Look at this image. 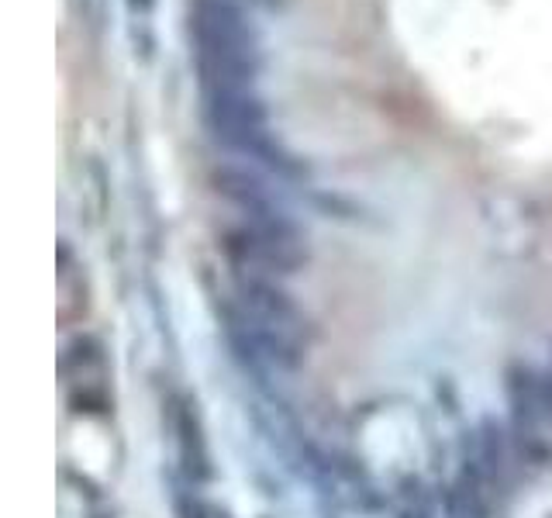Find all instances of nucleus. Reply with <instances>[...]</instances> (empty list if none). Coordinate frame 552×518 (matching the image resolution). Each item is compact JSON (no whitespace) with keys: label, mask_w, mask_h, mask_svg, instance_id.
<instances>
[{"label":"nucleus","mask_w":552,"mask_h":518,"mask_svg":"<svg viewBox=\"0 0 552 518\" xmlns=\"http://www.w3.org/2000/svg\"><path fill=\"white\" fill-rule=\"evenodd\" d=\"M76 266H69V249H63V270H59V294H63V308L59 318L69 325L76 318H83L87 311V284H83V273H73Z\"/></svg>","instance_id":"nucleus-7"},{"label":"nucleus","mask_w":552,"mask_h":518,"mask_svg":"<svg viewBox=\"0 0 552 518\" xmlns=\"http://www.w3.org/2000/svg\"><path fill=\"white\" fill-rule=\"evenodd\" d=\"M204 125L214 135V142H221L245 128L270 125V111H266L263 97H256L252 90H211L204 94Z\"/></svg>","instance_id":"nucleus-3"},{"label":"nucleus","mask_w":552,"mask_h":518,"mask_svg":"<svg viewBox=\"0 0 552 518\" xmlns=\"http://www.w3.org/2000/svg\"><path fill=\"white\" fill-rule=\"evenodd\" d=\"M221 253L232 263V270L266 273V277H290L308 263L304 232L290 215L259 218V222L228 225L221 232Z\"/></svg>","instance_id":"nucleus-2"},{"label":"nucleus","mask_w":552,"mask_h":518,"mask_svg":"<svg viewBox=\"0 0 552 518\" xmlns=\"http://www.w3.org/2000/svg\"><path fill=\"white\" fill-rule=\"evenodd\" d=\"M539 408H542V415L552 418V373L539 377Z\"/></svg>","instance_id":"nucleus-8"},{"label":"nucleus","mask_w":552,"mask_h":518,"mask_svg":"<svg viewBox=\"0 0 552 518\" xmlns=\"http://www.w3.org/2000/svg\"><path fill=\"white\" fill-rule=\"evenodd\" d=\"M173 429H176V443H180V453H183V467H187L194 477L211 474V467H207V449H204V439H201V425H197L194 411L190 408L176 411Z\"/></svg>","instance_id":"nucleus-6"},{"label":"nucleus","mask_w":552,"mask_h":518,"mask_svg":"<svg viewBox=\"0 0 552 518\" xmlns=\"http://www.w3.org/2000/svg\"><path fill=\"white\" fill-rule=\"evenodd\" d=\"M214 190L242 211L245 222L287 215V211L276 204L273 190L263 184V177L249 173L245 166H218V170H214Z\"/></svg>","instance_id":"nucleus-4"},{"label":"nucleus","mask_w":552,"mask_h":518,"mask_svg":"<svg viewBox=\"0 0 552 518\" xmlns=\"http://www.w3.org/2000/svg\"><path fill=\"white\" fill-rule=\"evenodd\" d=\"M104 349L94 339H76L63 356V373L69 377V387L83 384H104Z\"/></svg>","instance_id":"nucleus-5"},{"label":"nucleus","mask_w":552,"mask_h":518,"mask_svg":"<svg viewBox=\"0 0 552 518\" xmlns=\"http://www.w3.org/2000/svg\"><path fill=\"white\" fill-rule=\"evenodd\" d=\"M187 32L201 94L252 90L263 66V52L239 0H190Z\"/></svg>","instance_id":"nucleus-1"}]
</instances>
